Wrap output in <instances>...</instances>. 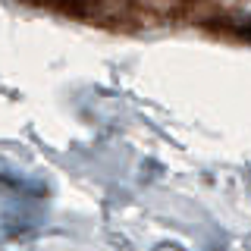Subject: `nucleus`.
I'll use <instances>...</instances> for the list:
<instances>
[{
  "instance_id": "f257e3e1",
  "label": "nucleus",
  "mask_w": 251,
  "mask_h": 251,
  "mask_svg": "<svg viewBox=\"0 0 251 251\" xmlns=\"http://www.w3.org/2000/svg\"><path fill=\"white\" fill-rule=\"evenodd\" d=\"M22 3L94 28L138 31L157 19L192 16L201 0H22Z\"/></svg>"
}]
</instances>
